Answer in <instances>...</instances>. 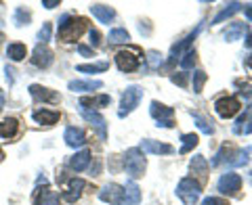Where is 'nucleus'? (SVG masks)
Returning a JSON list of instances; mask_svg holds the SVG:
<instances>
[{
    "mask_svg": "<svg viewBox=\"0 0 252 205\" xmlns=\"http://www.w3.org/2000/svg\"><path fill=\"white\" fill-rule=\"evenodd\" d=\"M193 65H195V52L189 51V52H185V57L181 59V67H183V69H191Z\"/></svg>",
    "mask_w": 252,
    "mask_h": 205,
    "instance_id": "obj_38",
    "label": "nucleus"
},
{
    "mask_svg": "<svg viewBox=\"0 0 252 205\" xmlns=\"http://www.w3.org/2000/svg\"><path fill=\"white\" fill-rule=\"evenodd\" d=\"M149 113H152V117L158 122V126H162V128H172V126H175V122H172V115H175V111H172L170 107H166V105H160L158 101L152 102Z\"/></svg>",
    "mask_w": 252,
    "mask_h": 205,
    "instance_id": "obj_5",
    "label": "nucleus"
},
{
    "mask_svg": "<svg viewBox=\"0 0 252 205\" xmlns=\"http://www.w3.org/2000/svg\"><path fill=\"white\" fill-rule=\"evenodd\" d=\"M246 65L252 69V54H248V59H246Z\"/></svg>",
    "mask_w": 252,
    "mask_h": 205,
    "instance_id": "obj_50",
    "label": "nucleus"
},
{
    "mask_svg": "<svg viewBox=\"0 0 252 205\" xmlns=\"http://www.w3.org/2000/svg\"><path fill=\"white\" fill-rule=\"evenodd\" d=\"M0 159H2V151H0Z\"/></svg>",
    "mask_w": 252,
    "mask_h": 205,
    "instance_id": "obj_51",
    "label": "nucleus"
},
{
    "mask_svg": "<svg viewBox=\"0 0 252 205\" xmlns=\"http://www.w3.org/2000/svg\"><path fill=\"white\" fill-rule=\"evenodd\" d=\"M91 13H93V17L94 19H99V23H112L114 21V17H116V13H114V9H109V6H105V4H93L91 6Z\"/></svg>",
    "mask_w": 252,
    "mask_h": 205,
    "instance_id": "obj_21",
    "label": "nucleus"
},
{
    "mask_svg": "<svg viewBox=\"0 0 252 205\" xmlns=\"http://www.w3.org/2000/svg\"><path fill=\"white\" fill-rule=\"evenodd\" d=\"M122 191H124V186H120V184H105L99 191V199L105 203L118 205V201H120V197H122Z\"/></svg>",
    "mask_w": 252,
    "mask_h": 205,
    "instance_id": "obj_16",
    "label": "nucleus"
},
{
    "mask_svg": "<svg viewBox=\"0 0 252 205\" xmlns=\"http://www.w3.org/2000/svg\"><path fill=\"white\" fill-rule=\"evenodd\" d=\"M238 84L242 86V90H240V92L244 94V97H246V99L252 97V84H242V82H238Z\"/></svg>",
    "mask_w": 252,
    "mask_h": 205,
    "instance_id": "obj_44",
    "label": "nucleus"
},
{
    "mask_svg": "<svg viewBox=\"0 0 252 205\" xmlns=\"http://www.w3.org/2000/svg\"><path fill=\"white\" fill-rule=\"evenodd\" d=\"M26 54H28V49H26V44H21V42H15V44L6 46V57H9L11 61H23Z\"/></svg>",
    "mask_w": 252,
    "mask_h": 205,
    "instance_id": "obj_27",
    "label": "nucleus"
},
{
    "mask_svg": "<svg viewBox=\"0 0 252 205\" xmlns=\"http://www.w3.org/2000/svg\"><path fill=\"white\" fill-rule=\"evenodd\" d=\"M248 157H250V147H246V149H244V151H240V153H235V159H231L229 165H231V168H240V165H246V163H248Z\"/></svg>",
    "mask_w": 252,
    "mask_h": 205,
    "instance_id": "obj_34",
    "label": "nucleus"
},
{
    "mask_svg": "<svg viewBox=\"0 0 252 205\" xmlns=\"http://www.w3.org/2000/svg\"><path fill=\"white\" fill-rule=\"evenodd\" d=\"M116 65L120 72H135V69L139 67V57H135L130 51H120L116 54Z\"/></svg>",
    "mask_w": 252,
    "mask_h": 205,
    "instance_id": "obj_12",
    "label": "nucleus"
},
{
    "mask_svg": "<svg viewBox=\"0 0 252 205\" xmlns=\"http://www.w3.org/2000/svg\"><path fill=\"white\" fill-rule=\"evenodd\" d=\"M130 40V36H128V31L122 29V27H116L109 31V42L112 44H124V42H128Z\"/></svg>",
    "mask_w": 252,
    "mask_h": 205,
    "instance_id": "obj_31",
    "label": "nucleus"
},
{
    "mask_svg": "<svg viewBox=\"0 0 252 205\" xmlns=\"http://www.w3.org/2000/svg\"><path fill=\"white\" fill-rule=\"evenodd\" d=\"M240 9H242V4H240V2H231V4H227V9L220 11V13L217 15V17H215V21H212V23H220V21H225V19L233 17V15L238 13Z\"/></svg>",
    "mask_w": 252,
    "mask_h": 205,
    "instance_id": "obj_28",
    "label": "nucleus"
},
{
    "mask_svg": "<svg viewBox=\"0 0 252 205\" xmlns=\"http://www.w3.org/2000/svg\"><path fill=\"white\" fill-rule=\"evenodd\" d=\"M215 109L217 113L223 117V120H229V117H233L235 113L240 111V101L235 97H225V99H219L215 102Z\"/></svg>",
    "mask_w": 252,
    "mask_h": 205,
    "instance_id": "obj_8",
    "label": "nucleus"
},
{
    "mask_svg": "<svg viewBox=\"0 0 252 205\" xmlns=\"http://www.w3.org/2000/svg\"><path fill=\"white\" fill-rule=\"evenodd\" d=\"M246 23H231L229 27L225 29V40L227 42H235V40H240V38L246 34Z\"/></svg>",
    "mask_w": 252,
    "mask_h": 205,
    "instance_id": "obj_25",
    "label": "nucleus"
},
{
    "mask_svg": "<svg viewBox=\"0 0 252 205\" xmlns=\"http://www.w3.org/2000/svg\"><path fill=\"white\" fill-rule=\"evenodd\" d=\"M17 132H19V122L15 117H6V120L0 122V138L11 140L17 136Z\"/></svg>",
    "mask_w": 252,
    "mask_h": 205,
    "instance_id": "obj_19",
    "label": "nucleus"
},
{
    "mask_svg": "<svg viewBox=\"0 0 252 205\" xmlns=\"http://www.w3.org/2000/svg\"><path fill=\"white\" fill-rule=\"evenodd\" d=\"M206 80H208V76L204 74V72H200V69L193 74V92H195V94H200V92H202V88H204V84H206Z\"/></svg>",
    "mask_w": 252,
    "mask_h": 205,
    "instance_id": "obj_35",
    "label": "nucleus"
},
{
    "mask_svg": "<svg viewBox=\"0 0 252 205\" xmlns=\"http://www.w3.org/2000/svg\"><path fill=\"white\" fill-rule=\"evenodd\" d=\"M139 151H143V153H149V155H170L175 149H172L170 145L166 143H160V140H141V147H139Z\"/></svg>",
    "mask_w": 252,
    "mask_h": 205,
    "instance_id": "obj_11",
    "label": "nucleus"
},
{
    "mask_svg": "<svg viewBox=\"0 0 252 205\" xmlns=\"http://www.w3.org/2000/svg\"><path fill=\"white\" fill-rule=\"evenodd\" d=\"M246 17L252 21V6H246Z\"/></svg>",
    "mask_w": 252,
    "mask_h": 205,
    "instance_id": "obj_49",
    "label": "nucleus"
},
{
    "mask_svg": "<svg viewBox=\"0 0 252 205\" xmlns=\"http://www.w3.org/2000/svg\"><path fill=\"white\" fill-rule=\"evenodd\" d=\"M80 113L86 122H89L94 130H97V134L101 136V140H105L107 138V124H105V117L97 113V111H91V109H86V107H80Z\"/></svg>",
    "mask_w": 252,
    "mask_h": 205,
    "instance_id": "obj_6",
    "label": "nucleus"
},
{
    "mask_svg": "<svg viewBox=\"0 0 252 205\" xmlns=\"http://www.w3.org/2000/svg\"><path fill=\"white\" fill-rule=\"evenodd\" d=\"M181 140H183V147H181V153H189V151H191V149L195 147V145H198V134H183V136H181Z\"/></svg>",
    "mask_w": 252,
    "mask_h": 205,
    "instance_id": "obj_33",
    "label": "nucleus"
},
{
    "mask_svg": "<svg viewBox=\"0 0 252 205\" xmlns=\"http://www.w3.org/2000/svg\"><path fill=\"white\" fill-rule=\"evenodd\" d=\"M32 203L34 205H59V195L51 191L49 186H44V188L38 186L34 191V201Z\"/></svg>",
    "mask_w": 252,
    "mask_h": 205,
    "instance_id": "obj_15",
    "label": "nucleus"
},
{
    "mask_svg": "<svg viewBox=\"0 0 252 205\" xmlns=\"http://www.w3.org/2000/svg\"><path fill=\"white\" fill-rule=\"evenodd\" d=\"M177 195L181 197V201L185 205H195L202 195V186H200V182H195L193 178H183L177 186Z\"/></svg>",
    "mask_w": 252,
    "mask_h": 205,
    "instance_id": "obj_3",
    "label": "nucleus"
},
{
    "mask_svg": "<svg viewBox=\"0 0 252 205\" xmlns=\"http://www.w3.org/2000/svg\"><path fill=\"white\" fill-rule=\"evenodd\" d=\"M78 52H80L82 57H94L93 49H89V46H84V44H80V46H78Z\"/></svg>",
    "mask_w": 252,
    "mask_h": 205,
    "instance_id": "obj_42",
    "label": "nucleus"
},
{
    "mask_svg": "<svg viewBox=\"0 0 252 205\" xmlns=\"http://www.w3.org/2000/svg\"><path fill=\"white\" fill-rule=\"evenodd\" d=\"M91 44L93 46H99L101 44V36H99L97 29H91Z\"/></svg>",
    "mask_w": 252,
    "mask_h": 205,
    "instance_id": "obj_43",
    "label": "nucleus"
},
{
    "mask_svg": "<svg viewBox=\"0 0 252 205\" xmlns=\"http://www.w3.org/2000/svg\"><path fill=\"white\" fill-rule=\"evenodd\" d=\"M97 88H103L101 80H74L69 82V90L72 92H93Z\"/></svg>",
    "mask_w": 252,
    "mask_h": 205,
    "instance_id": "obj_18",
    "label": "nucleus"
},
{
    "mask_svg": "<svg viewBox=\"0 0 252 205\" xmlns=\"http://www.w3.org/2000/svg\"><path fill=\"white\" fill-rule=\"evenodd\" d=\"M32 63L40 69H46L53 63V51L46 44H38L34 52H32Z\"/></svg>",
    "mask_w": 252,
    "mask_h": 205,
    "instance_id": "obj_9",
    "label": "nucleus"
},
{
    "mask_svg": "<svg viewBox=\"0 0 252 205\" xmlns=\"http://www.w3.org/2000/svg\"><path fill=\"white\" fill-rule=\"evenodd\" d=\"M147 63H149V67H152V69H160V65H162V54L156 52V51H149L147 52Z\"/></svg>",
    "mask_w": 252,
    "mask_h": 205,
    "instance_id": "obj_37",
    "label": "nucleus"
},
{
    "mask_svg": "<svg viewBox=\"0 0 252 205\" xmlns=\"http://www.w3.org/2000/svg\"><path fill=\"white\" fill-rule=\"evenodd\" d=\"M141 99H143V88H139V86H128V88L124 90V94H122L120 111H118V115L126 117L130 111H135V107L141 102Z\"/></svg>",
    "mask_w": 252,
    "mask_h": 205,
    "instance_id": "obj_4",
    "label": "nucleus"
},
{
    "mask_svg": "<svg viewBox=\"0 0 252 205\" xmlns=\"http://www.w3.org/2000/svg\"><path fill=\"white\" fill-rule=\"evenodd\" d=\"M89 163H91V151H80V153H76L72 159H69V168L76 170V172H82L89 168Z\"/></svg>",
    "mask_w": 252,
    "mask_h": 205,
    "instance_id": "obj_24",
    "label": "nucleus"
},
{
    "mask_svg": "<svg viewBox=\"0 0 252 205\" xmlns=\"http://www.w3.org/2000/svg\"><path fill=\"white\" fill-rule=\"evenodd\" d=\"M139 203H141V188L137 186L135 180H130V182H126L118 205H139Z\"/></svg>",
    "mask_w": 252,
    "mask_h": 205,
    "instance_id": "obj_10",
    "label": "nucleus"
},
{
    "mask_svg": "<svg viewBox=\"0 0 252 205\" xmlns=\"http://www.w3.org/2000/svg\"><path fill=\"white\" fill-rule=\"evenodd\" d=\"M51 29H53V27H51V23H44L42 29L38 31V40H42V44L51 40Z\"/></svg>",
    "mask_w": 252,
    "mask_h": 205,
    "instance_id": "obj_39",
    "label": "nucleus"
},
{
    "mask_svg": "<svg viewBox=\"0 0 252 205\" xmlns=\"http://www.w3.org/2000/svg\"><path fill=\"white\" fill-rule=\"evenodd\" d=\"M109 101H112V99H109L107 97V94H101V97H97V99H80V107H86V105H91V107H105V105H109Z\"/></svg>",
    "mask_w": 252,
    "mask_h": 205,
    "instance_id": "obj_32",
    "label": "nucleus"
},
{
    "mask_svg": "<svg viewBox=\"0 0 252 205\" xmlns=\"http://www.w3.org/2000/svg\"><path fill=\"white\" fill-rule=\"evenodd\" d=\"M107 67H109V63L101 61V63H93V65H78L76 69L80 74H101V72H105Z\"/></svg>",
    "mask_w": 252,
    "mask_h": 205,
    "instance_id": "obj_29",
    "label": "nucleus"
},
{
    "mask_svg": "<svg viewBox=\"0 0 252 205\" xmlns=\"http://www.w3.org/2000/svg\"><path fill=\"white\" fill-rule=\"evenodd\" d=\"M30 94L34 97L36 101H42V102H59L61 97H59V92H55V90H49V88H44V86L40 84H32L30 86Z\"/></svg>",
    "mask_w": 252,
    "mask_h": 205,
    "instance_id": "obj_14",
    "label": "nucleus"
},
{
    "mask_svg": "<svg viewBox=\"0 0 252 205\" xmlns=\"http://www.w3.org/2000/svg\"><path fill=\"white\" fill-rule=\"evenodd\" d=\"M2 107H4V92L0 90V111H2Z\"/></svg>",
    "mask_w": 252,
    "mask_h": 205,
    "instance_id": "obj_47",
    "label": "nucleus"
},
{
    "mask_svg": "<svg viewBox=\"0 0 252 205\" xmlns=\"http://www.w3.org/2000/svg\"><path fill=\"white\" fill-rule=\"evenodd\" d=\"M170 80L175 84H179L181 88H187V74H177V76H172Z\"/></svg>",
    "mask_w": 252,
    "mask_h": 205,
    "instance_id": "obj_40",
    "label": "nucleus"
},
{
    "mask_svg": "<svg viewBox=\"0 0 252 205\" xmlns=\"http://www.w3.org/2000/svg\"><path fill=\"white\" fill-rule=\"evenodd\" d=\"M42 6H46V9H55V6H59V0H44Z\"/></svg>",
    "mask_w": 252,
    "mask_h": 205,
    "instance_id": "obj_45",
    "label": "nucleus"
},
{
    "mask_svg": "<svg viewBox=\"0 0 252 205\" xmlns=\"http://www.w3.org/2000/svg\"><path fill=\"white\" fill-rule=\"evenodd\" d=\"M250 132H252V122H250V124H248V126H246V128H244V130H242L240 134H250Z\"/></svg>",
    "mask_w": 252,
    "mask_h": 205,
    "instance_id": "obj_46",
    "label": "nucleus"
},
{
    "mask_svg": "<svg viewBox=\"0 0 252 205\" xmlns=\"http://www.w3.org/2000/svg\"><path fill=\"white\" fill-rule=\"evenodd\" d=\"M84 186H86V182H84V180H80V178L69 180V182H67V191L63 193V199L69 201V203H74L78 197L82 195V188H84Z\"/></svg>",
    "mask_w": 252,
    "mask_h": 205,
    "instance_id": "obj_20",
    "label": "nucleus"
},
{
    "mask_svg": "<svg viewBox=\"0 0 252 205\" xmlns=\"http://www.w3.org/2000/svg\"><path fill=\"white\" fill-rule=\"evenodd\" d=\"M231 155H235V149L231 147V145H223V147H220L219 149V153L215 155V159H212V168H217V165H220V163H223V161H227V163H229L231 161Z\"/></svg>",
    "mask_w": 252,
    "mask_h": 205,
    "instance_id": "obj_26",
    "label": "nucleus"
},
{
    "mask_svg": "<svg viewBox=\"0 0 252 205\" xmlns=\"http://www.w3.org/2000/svg\"><path fill=\"white\" fill-rule=\"evenodd\" d=\"M63 140L67 147H82L86 143V134L80 128H65L63 132Z\"/></svg>",
    "mask_w": 252,
    "mask_h": 205,
    "instance_id": "obj_17",
    "label": "nucleus"
},
{
    "mask_svg": "<svg viewBox=\"0 0 252 205\" xmlns=\"http://www.w3.org/2000/svg\"><path fill=\"white\" fill-rule=\"evenodd\" d=\"M246 46H248V49H252V31H250L248 38H246Z\"/></svg>",
    "mask_w": 252,
    "mask_h": 205,
    "instance_id": "obj_48",
    "label": "nucleus"
},
{
    "mask_svg": "<svg viewBox=\"0 0 252 205\" xmlns=\"http://www.w3.org/2000/svg\"><path fill=\"white\" fill-rule=\"evenodd\" d=\"M13 21H15V26H28L30 23V13H26V9H17L15 11V17H13Z\"/></svg>",
    "mask_w": 252,
    "mask_h": 205,
    "instance_id": "obj_36",
    "label": "nucleus"
},
{
    "mask_svg": "<svg viewBox=\"0 0 252 205\" xmlns=\"http://www.w3.org/2000/svg\"><path fill=\"white\" fill-rule=\"evenodd\" d=\"M86 29V19L82 17H72V15H65L61 21H59V40L63 42H76L78 38L82 36V31Z\"/></svg>",
    "mask_w": 252,
    "mask_h": 205,
    "instance_id": "obj_1",
    "label": "nucleus"
},
{
    "mask_svg": "<svg viewBox=\"0 0 252 205\" xmlns=\"http://www.w3.org/2000/svg\"><path fill=\"white\" fill-rule=\"evenodd\" d=\"M193 122L198 124V128L204 132V134H215V126H212V122L208 120V117H204V115H200V113H193Z\"/></svg>",
    "mask_w": 252,
    "mask_h": 205,
    "instance_id": "obj_30",
    "label": "nucleus"
},
{
    "mask_svg": "<svg viewBox=\"0 0 252 205\" xmlns=\"http://www.w3.org/2000/svg\"><path fill=\"white\" fill-rule=\"evenodd\" d=\"M32 117H34V122H38V124L53 126V124H57V120H59V111H49V109H36V111L32 113Z\"/></svg>",
    "mask_w": 252,
    "mask_h": 205,
    "instance_id": "obj_23",
    "label": "nucleus"
},
{
    "mask_svg": "<svg viewBox=\"0 0 252 205\" xmlns=\"http://www.w3.org/2000/svg\"><path fill=\"white\" fill-rule=\"evenodd\" d=\"M200 29H202V26H200L198 29H193L191 34H189V36L185 38V40H181L179 44L172 46V51H170V59H168V65H172V63H175V61L181 57V52H189V46H191V44H193V40L198 38Z\"/></svg>",
    "mask_w": 252,
    "mask_h": 205,
    "instance_id": "obj_13",
    "label": "nucleus"
},
{
    "mask_svg": "<svg viewBox=\"0 0 252 205\" xmlns=\"http://www.w3.org/2000/svg\"><path fill=\"white\" fill-rule=\"evenodd\" d=\"M202 205H229L225 199H219V197H208V199H204Z\"/></svg>",
    "mask_w": 252,
    "mask_h": 205,
    "instance_id": "obj_41",
    "label": "nucleus"
},
{
    "mask_svg": "<svg viewBox=\"0 0 252 205\" xmlns=\"http://www.w3.org/2000/svg\"><path fill=\"white\" fill-rule=\"evenodd\" d=\"M189 168H191V172H193V174L200 178V186H202V182H206L208 163H206V159H204L202 155H195L193 159H191V163H189Z\"/></svg>",
    "mask_w": 252,
    "mask_h": 205,
    "instance_id": "obj_22",
    "label": "nucleus"
},
{
    "mask_svg": "<svg viewBox=\"0 0 252 205\" xmlns=\"http://www.w3.org/2000/svg\"><path fill=\"white\" fill-rule=\"evenodd\" d=\"M145 157L143 153L139 151V149H130V151H126L124 155V170H126V174L130 176V180H137L143 176V172H145Z\"/></svg>",
    "mask_w": 252,
    "mask_h": 205,
    "instance_id": "obj_2",
    "label": "nucleus"
},
{
    "mask_svg": "<svg viewBox=\"0 0 252 205\" xmlns=\"http://www.w3.org/2000/svg\"><path fill=\"white\" fill-rule=\"evenodd\" d=\"M217 188L223 195H235L242 188V176L240 174H233V172H227V174L220 176Z\"/></svg>",
    "mask_w": 252,
    "mask_h": 205,
    "instance_id": "obj_7",
    "label": "nucleus"
}]
</instances>
